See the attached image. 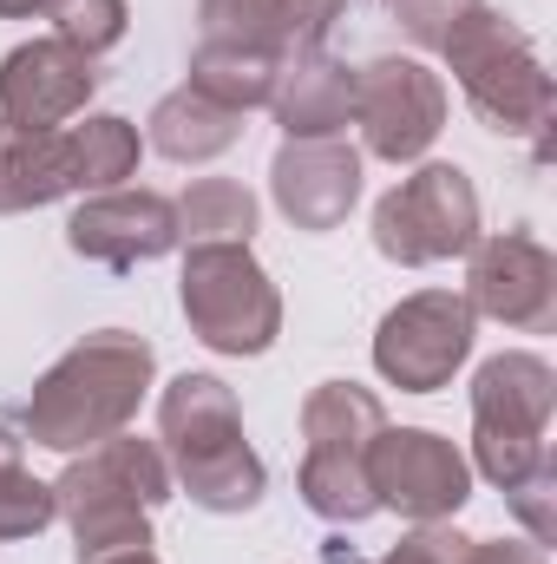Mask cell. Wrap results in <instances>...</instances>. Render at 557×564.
<instances>
[{
  "instance_id": "1",
  "label": "cell",
  "mask_w": 557,
  "mask_h": 564,
  "mask_svg": "<svg viewBox=\"0 0 557 564\" xmlns=\"http://www.w3.org/2000/svg\"><path fill=\"white\" fill-rule=\"evenodd\" d=\"M151 375H157V355L151 341L132 328H99L86 341H73L40 381L33 394L20 401V433L46 453H86L112 433H125L139 401L151 394Z\"/></svg>"
},
{
  "instance_id": "2",
  "label": "cell",
  "mask_w": 557,
  "mask_h": 564,
  "mask_svg": "<svg viewBox=\"0 0 557 564\" xmlns=\"http://www.w3.org/2000/svg\"><path fill=\"white\" fill-rule=\"evenodd\" d=\"M157 440L171 486H184L204 512H250L270 486L256 446L243 440V408L217 375H177L157 394Z\"/></svg>"
},
{
  "instance_id": "3",
  "label": "cell",
  "mask_w": 557,
  "mask_h": 564,
  "mask_svg": "<svg viewBox=\"0 0 557 564\" xmlns=\"http://www.w3.org/2000/svg\"><path fill=\"white\" fill-rule=\"evenodd\" d=\"M171 466L164 453L139 440V433H112L86 453H73V466L53 479L59 519L73 525L79 564L99 552H125V545H151V512L171 499Z\"/></svg>"
},
{
  "instance_id": "4",
  "label": "cell",
  "mask_w": 557,
  "mask_h": 564,
  "mask_svg": "<svg viewBox=\"0 0 557 564\" xmlns=\"http://www.w3.org/2000/svg\"><path fill=\"white\" fill-rule=\"evenodd\" d=\"M446 73L459 79L466 106L479 112L485 132L499 139H532L545 151V132H551V112H557V93H551V73L538 59V46L525 40V26H512L499 7H472L452 33H446Z\"/></svg>"
},
{
  "instance_id": "5",
  "label": "cell",
  "mask_w": 557,
  "mask_h": 564,
  "mask_svg": "<svg viewBox=\"0 0 557 564\" xmlns=\"http://www.w3.org/2000/svg\"><path fill=\"white\" fill-rule=\"evenodd\" d=\"M387 426V408L361 381H321L302 401V473L295 492L315 519L328 525H361L374 519V486H368V446Z\"/></svg>"
},
{
  "instance_id": "6",
  "label": "cell",
  "mask_w": 557,
  "mask_h": 564,
  "mask_svg": "<svg viewBox=\"0 0 557 564\" xmlns=\"http://www.w3.org/2000/svg\"><path fill=\"white\" fill-rule=\"evenodd\" d=\"M551 408H557V375L545 355H492L479 361L472 375V466L512 492L518 479H532L551 446H545V426H551Z\"/></svg>"
},
{
  "instance_id": "7",
  "label": "cell",
  "mask_w": 557,
  "mask_h": 564,
  "mask_svg": "<svg viewBox=\"0 0 557 564\" xmlns=\"http://www.w3.org/2000/svg\"><path fill=\"white\" fill-rule=\"evenodd\" d=\"M184 322L217 355H270L282 335V295L250 243H184L177 276Z\"/></svg>"
},
{
  "instance_id": "8",
  "label": "cell",
  "mask_w": 557,
  "mask_h": 564,
  "mask_svg": "<svg viewBox=\"0 0 557 564\" xmlns=\"http://www.w3.org/2000/svg\"><path fill=\"white\" fill-rule=\"evenodd\" d=\"M479 243V191L459 164H419L374 204V250L401 270L466 257Z\"/></svg>"
},
{
  "instance_id": "9",
  "label": "cell",
  "mask_w": 557,
  "mask_h": 564,
  "mask_svg": "<svg viewBox=\"0 0 557 564\" xmlns=\"http://www.w3.org/2000/svg\"><path fill=\"white\" fill-rule=\"evenodd\" d=\"M472 308L459 289H419L394 302L374 328V368L401 394H439L472 355Z\"/></svg>"
},
{
  "instance_id": "10",
  "label": "cell",
  "mask_w": 557,
  "mask_h": 564,
  "mask_svg": "<svg viewBox=\"0 0 557 564\" xmlns=\"http://www.w3.org/2000/svg\"><path fill=\"white\" fill-rule=\"evenodd\" d=\"M354 126H361L368 158L414 164L446 132V79L401 53L354 66Z\"/></svg>"
},
{
  "instance_id": "11",
  "label": "cell",
  "mask_w": 557,
  "mask_h": 564,
  "mask_svg": "<svg viewBox=\"0 0 557 564\" xmlns=\"http://www.w3.org/2000/svg\"><path fill=\"white\" fill-rule=\"evenodd\" d=\"M368 486H374L381 512H401L414 525H439L472 499V466L433 426H381L368 446Z\"/></svg>"
},
{
  "instance_id": "12",
  "label": "cell",
  "mask_w": 557,
  "mask_h": 564,
  "mask_svg": "<svg viewBox=\"0 0 557 564\" xmlns=\"http://www.w3.org/2000/svg\"><path fill=\"white\" fill-rule=\"evenodd\" d=\"M466 308L499 322V328H518V335H545L557 322V257L525 237V230H499V237H479L466 250Z\"/></svg>"
},
{
  "instance_id": "13",
  "label": "cell",
  "mask_w": 557,
  "mask_h": 564,
  "mask_svg": "<svg viewBox=\"0 0 557 564\" xmlns=\"http://www.w3.org/2000/svg\"><path fill=\"white\" fill-rule=\"evenodd\" d=\"M99 93V59L66 40H26L0 59V119L20 132L73 126Z\"/></svg>"
},
{
  "instance_id": "14",
  "label": "cell",
  "mask_w": 557,
  "mask_h": 564,
  "mask_svg": "<svg viewBox=\"0 0 557 564\" xmlns=\"http://www.w3.org/2000/svg\"><path fill=\"white\" fill-rule=\"evenodd\" d=\"M66 243L86 263L106 270H139L177 250V204L164 191H92L73 217H66Z\"/></svg>"
},
{
  "instance_id": "15",
  "label": "cell",
  "mask_w": 557,
  "mask_h": 564,
  "mask_svg": "<svg viewBox=\"0 0 557 564\" xmlns=\"http://www.w3.org/2000/svg\"><path fill=\"white\" fill-rule=\"evenodd\" d=\"M270 197L308 237L348 224V210L361 204V151L348 139H282L270 158Z\"/></svg>"
},
{
  "instance_id": "16",
  "label": "cell",
  "mask_w": 557,
  "mask_h": 564,
  "mask_svg": "<svg viewBox=\"0 0 557 564\" xmlns=\"http://www.w3.org/2000/svg\"><path fill=\"white\" fill-rule=\"evenodd\" d=\"M282 139H341L354 126V66H341L335 53H288L270 93Z\"/></svg>"
},
{
  "instance_id": "17",
  "label": "cell",
  "mask_w": 557,
  "mask_h": 564,
  "mask_svg": "<svg viewBox=\"0 0 557 564\" xmlns=\"http://www.w3.org/2000/svg\"><path fill=\"white\" fill-rule=\"evenodd\" d=\"M73 191H86V184H79L73 126H59V132H20V126L0 119V217L59 204V197H73Z\"/></svg>"
},
{
  "instance_id": "18",
  "label": "cell",
  "mask_w": 557,
  "mask_h": 564,
  "mask_svg": "<svg viewBox=\"0 0 557 564\" xmlns=\"http://www.w3.org/2000/svg\"><path fill=\"white\" fill-rule=\"evenodd\" d=\"M243 139V112L177 86L151 106V151L171 158V164H204V158H223L230 144Z\"/></svg>"
},
{
  "instance_id": "19",
  "label": "cell",
  "mask_w": 557,
  "mask_h": 564,
  "mask_svg": "<svg viewBox=\"0 0 557 564\" xmlns=\"http://www.w3.org/2000/svg\"><path fill=\"white\" fill-rule=\"evenodd\" d=\"M276 73H282V53H256V46H217V40H197L190 53V93L230 106V112H256L270 106L276 93Z\"/></svg>"
},
{
  "instance_id": "20",
  "label": "cell",
  "mask_w": 557,
  "mask_h": 564,
  "mask_svg": "<svg viewBox=\"0 0 557 564\" xmlns=\"http://www.w3.org/2000/svg\"><path fill=\"white\" fill-rule=\"evenodd\" d=\"M256 237V197L237 177H197L177 197V243H250Z\"/></svg>"
},
{
  "instance_id": "21",
  "label": "cell",
  "mask_w": 557,
  "mask_h": 564,
  "mask_svg": "<svg viewBox=\"0 0 557 564\" xmlns=\"http://www.w3.org/2000/svg\"><path fill=\"white\" fill-rule=\"evenodd\" d=\"M197 40L288 59V0H197Z\"/></svg>"
},
{
  "instance_id": "22",
  "label": "cell",
  "mask_w": 557,
  "mask_h": 564,
  "mask_svg": "<svg viewBox=\"0 0 557 564\" xmlns=\"http://www.w3.org/2000/svg\"><path fill=\"white\" fill-rule=\"evenodd\" d=\"M73 144H79V184L86 191H119L132 171H139V126L119 119V112H99L86 126H73Z\"/></svg>"
},
{
  "instance_id": "23",
  "label": "cell",
  "mask_w": 557,
  "mask_h": 564,
  "mask_svg": "<svg viewBox=\"0 0 557 564\" xmlns=\"http://www.w3.org/2000/svg\"><path fill=\"white\" fill-rule=\"evenodd\" d=\"M46 20H53V40L79 46V53H112L132 26V7L125 0H46Z\"/></svg>"
},
{
  "instance_id": "24",
  "label": "cell",
  "mask_w": 557,
  "mask_h": 564,
  "mask_svg": "<svg viewBox=\"0 0 557 564\" xmlns=\"http://www.w3.org/2000/svg\"><path fill=\"white\" fill-rule=\"evenodd\" d=\"M53 519H59L53 486H46V479H33L20 459H13V466H0V545H13V539H40Z\"/></svg>"
},
{
  "instance_id": "25",
  "label": "cell",
  "mask_w": 557,
  "mask_h": 564,
  "mask_svg": "<svg viewBox=\"0 0 557 564\" xmlns=\"http://www.w3.org/2000/svg\"><path fill=\"white\" fill-rule=\"evenodd\" d=\"M381 7H387V20H394L414 46L439 53V46H446V33H452L479 0H381Z\"/></svg>"
},
{
  "instance_id": "26",
  "label": "cell",
  "mask_w": 557,
  "mask_h": 564,
  "mask_svg": "<svg viewBox=\"0 0 557 564\" xmlns=\"http://www.w3.org/2000/svg\"><path fill=\"white\" fill-rule=\"evenodd\" d=\"M505 506L518 512V525L532 532V545H545V552H551V545H557V466H551V459H545L532 479H518V486L505 492Z\"/></svg>"
},
{
  "instance_id": "27",
  "label": "cell",
  "mask_w": 557,
  "mask_h": 564,
  "mask_svg": "<svg viewBox=\"0 0 557 564\" xmlns=\"http://www.w3.org/2000/svg\"><path fill=\"white\" fill-rule=\"evenodd\" d=\"M459 558H466V532H452V525L439 519V525L407 532V539H401L381 564H459Z\"/></svg>"
},
{
  "instance_id": "28",
  "label": "cell",
  "mask_w": 557,
  "mask_h": 564,
  "mask_svg": "<svg viewBox=\"0 0 557 564\" xmlns=\"http://www.w3.org/2000/svg\"><path fill=\"white\" fill-rule=\"evenodd\" d=\"M341 13H348V0H288V53H315Z\"/></svg>"
},
{
  "instance_id": "29",
  "label": "cell",
  "mask_w": 557,
  "mask_h": 564,
  "mask_svg": "<svg viewBox=\"0 0 557 564\" xmlns=\"http://www.w3.org/2000/svg\"><path fill=\"white\" fill-rule=\"evenodd\" d=\"M459 564H551V552L532 539H466Z\"/></svg>"
},
{
  "instance_id": "30",
  "label": "cell",
  "mask_w": 557,
  "mask_h": 564,
  "mask_svg": "<svg viewBox=\"0 0 557 564\" xmlns=\"http://www.w3.org/2000/svg\"><path fill=\"white\" fill-rule=\"evenodd\" d=\"M86 564H157V552L151 545H125V552H99V558H86Z\"/></svg>"
},
{
  "instance_id": "31",
  "label": "cell",
  "mask_w": 557,
  "mask_h": 564,
  "mask_svg": "<svg viewBox=\"0 0 557 564\" xmlns=\"http://www.w3.org/2000/svg\"><path fill=\"white\" fill-rule=\"evenodd\" d=\"M46 13V0H0V20H33Z\"/></svg>"
},
{
  "instance_id": "32",
  "label": "cell",
  "mask_w": 557,
  "mask_h": 564,
  "mask_svg": "<svg viewBox=\"0 0 557 564\" xmlns=\"http://www.w3.org/2000/svg\"><path fill=\"white\" fill-rule=\"evenodd\" d=\"M13 459H20V440H13V433L0 426V466H13Z\"/></svg>"
}]
</instances>
